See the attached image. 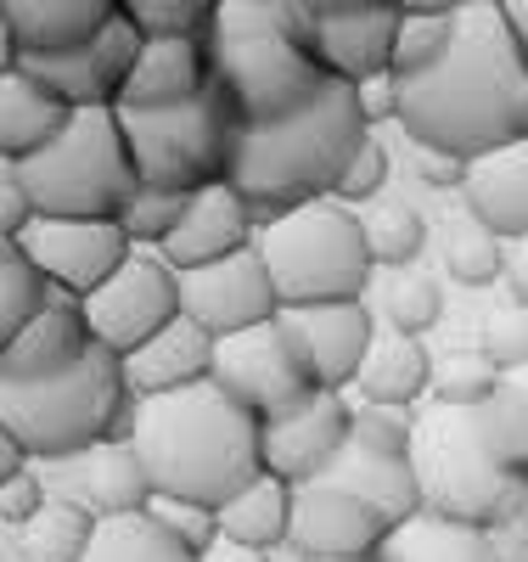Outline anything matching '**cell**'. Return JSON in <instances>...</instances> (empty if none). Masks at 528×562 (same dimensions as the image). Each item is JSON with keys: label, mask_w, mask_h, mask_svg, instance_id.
<instances>
[{"label": "cell", "mask_w": 528, "mask_h": 562, "mask_svg": "<svg viewBox=\"0 0 528 562\" xmlns=\"http://www.w3.org/2000/svg\"><path fill=\"white\" fill-rule=\"evenodd\" d=\"M153 518L186 546V551H214L220 546V512L214 506H203V501H180V495H153Z\"/></svg>", "instance_id": "cell-42"}, {"label": "cell", "mask_w": 528, "mask_h": 562, "mask_svg": "<svg viewBox=\"0 0 528 562\" xmlns=\"http://www.w3.org/2000/svg\"><path fill=\"white\" fill-rule=\"evenodd\" d=\"M209 57L243 124L299 113L332 79L321 63V18L293 0H225L209 23Z\"/></svg>", "instance_id": "cell-4"}, {"label": "cell", "mask_w": 528, "mask_h": 562, "mask_svg": "<svg viewBox=\"0 0 528 562\" xmlns=\"http://www.w3.org/2000/svg\"><path fill=\"white\" fill-rule=\"evenodd\" d=\"M119 119H124V140L141 186L203 192V186L231 180V147L243 119H236L220 79L180 108H119Z\"/></svg>", "instance_id": "cell-9"}, {"label": "cell", "mask_w": 528, "mask_h": 562, "mask_svg": "<svg viewBox=\"0 0 528 562\" xmlns=\"http://www.w3.org/2000/svg\"><path fill=\"white\" fill-rule=\"evenodd\" d=\"M405 18H461L472 7H484V0H394Z\"/></svg>", "instance_id": "cell-51"}, {"label": "cell", "mask_w": 528, "mask_h": 562, "mask_svg": "<svg viewBox=\"0 0 528 562\" xmlns=\"http://www.w3.org/2000/svg\"><path fill=\"white\" fill-rule=\"evenodd\" d=\"M400 130L416 147H439L467 164L528 140V52L501 0L456 18L439 68L400 79Z\"/></svg>", "instance_id": "cell-1"}, {"label": "cell", "mask_w": 528, "mask_h": 562, "mask_svg": "<svg viewBox=\"0 0 528 562\" xmlns=\"http://www.w3.org/2000/svg\"><path fill=\"white\" fill-rule=\"evenodd\" d=\"M461 203L478 225H490L501 243L528 237V140H512V147L472 158Z\"/></svg>", "instance_id": "cell-22"}, {"label": "cell", "mask_w": 528, "mask_h": 562, "mask_svg": "<svg viewBox=\"0 0 528 562\" xmlns=\"http://www.w3.org/2000/svg\"><path fill=\"white\" fill-rule=\"evenodd\" d=\"M18 68L34 74L45 90H57L74 113L79 108H119V90L108 85L102 63H96V45H74V52H34Z\"/></svg>", "instance_id": "cell-31"}, {"label": "cell", "mask_w": 528, "mask_h": 562, "mask_svg": "<svg viewBox=\"0 0 528 562\" xmlns=\"http://www.w3.org/2000/svg\"><path fill=\"white\" fill-rule=\"evenodd\" d=\"M310 18H338V12H360V7H389V0H293Z\"/></svg>", "instance_id": "cell-54"}, {"label": "cell", "mask_w": 528, "mask_h": 562, "mask_svg": "<svg viewBox=\"0 0 528 562\" xmlns=\"http://www.w3.org/2000/svg\"><path fill=\"white\" fill-rule=\"evenodd\" d=\"M18 248L57 281V293L68 299H90L102 281L135 254L130 231L119 220H34L29 237H18Z\"/></svg>", "instance_id": "cell-13"}, {"label": "cell", "mask_w": 528, "mask_h": 562, "mask_svg": "<svg viewBox=\"0 0 528 562\" xmlns=\"http://www.w3.org/2000/svg\"><path fill=\"white\" fill-rule=\"evenodd\" d=\"M411 467L422 484V512H434V518L495 529L523 501V479L506 473L501 456L484 439V416L461 411V405L434 400L427 411H416Z\"/></svg>", "instance_id": "cell-8"}, {"label": "cell", "mask_w": 528, "mask_h": 562, "mask_svg": "<svg viewBox=\"0 0 528 562\" xmlns=\"http://www.w3.org/2000/svg\"><path fill=\"white\" fill-rule=\"evenodd\" d=\"M68 124H74V108L57 97V90H45L23 68L0 74V153H7V164H23V158L45 153Z\"/></svg>", "instance_id": "cell-26"}, {"label": "cell", "mask_w": 528, "mask_h": 562, "mask_svg": "<svg viewBox=\"0 0 528 562\" xmlns=\"http://www.w3.org/2000/svg\"><path fill=\"white\" fill-rule=\"evenodd\" d=\"M45 501H52V484H45L40 461L29 467V473L0 479V518H7V529H23L34 512H45Z\"/></svg>", "instance_id": "cell-46"}, {"label": "cell", "mask_w": 528, "mask_h": 562, "mask_svg": "<svg viewBox=\"0 0 528 562\" xmlns=\"http://www.w3.org/2000/svg\"><path fill=\"white\" fill-rule=\"evenodd\" d=\"M434 360H427L422 338L400 333V326H389V333H377L366 366H360V394L366 405H394V411H416V400L434 394Z\"/></svg>", "instance_id": "cell-27"}, {"label": "cell", "mask_w": 528, "mask_h": 562, "mask_svg": "<svg viewBox=\"0 0 528 562\" xmlns=\"http://www.w3.org/2000/svg\"><path fill=\"white\" fill-rule=\"evenodd\" d=\"M276 557L281 562H377V557H315V551H299V546H281Z\"/></svg>", "instance_id": "cell-55"}, {"label": "cell", "mask_w": 528, "mask_h": 562, "mask_svg": "<svg viewBox=\"0 0 528 562\" xmlns=\"http://www.w3.org/2000/svg\"><path fill=\"white\" fill-rule=\"evenodd\" d=\"M478 416H484V439L501 456V467L528 484V371H506L501 394Z\"/></svg>", "instance_id": "cell-34"}, {"label": "cell", "mask_w": 528, "mask_h": 562, "mask_svg": "<svg viewBox=\"0 0 528 562\" xmlns=\"http://www.w3.org/2000/svg\"><path fill=\"white\" fill-rule=\"evenodd\" d=\"M394 524L382 512L355 495V490H338V484H299V506H293V540L299 551H315V557H382Z\"/></svg>", "instance_id": "cell-16"}, {"label": "cell", "mask_w": 528, "mask_h": 562, "mask_svg": "<svg viewBox=\"0 0 528 562\" xmlns=\"http://www.w3.org/2000/svg\"><path fill=\"white\" fill-rule=\"evenodd\" d=\"M506 7V18H512V29H517V45L528 52V0H501Z\"/></svg>", "instance_id": "cell-56"}, {"label": "cell", "mask_w": 528, "mask_h": 562, "mask_svg": "<svg viewBox=\"0 0 528 562\" xmlns=\"http://www.w3.org/2000/svg\"><path fill=\"white\" fill-rule=\"evenodd\" d=\"M405 12L394 7H360V12H338L321 18V63L332 79L366 85L377 74H394V40H400Z\"/></svg>", "instance_id": "cell-21"}, {"label": "cell", "mask_w": 528, "mask_h": 562, "mask_svg": "<svg viewBox=\"0 0 528 562\" xmlns=\"http://www.w3.org/2000/svg\"><path fill=\"white\" fill-rule=\"evenodd\" d=\"M382 557L389 562H495V546H490V529H478V524L416 512L411 524H400L389 535Z\"/></svg>", "instance_id": "cell-30"}, {"label": "cell", "mask_w": 528, "mask_h": 562, "mask_svg": "<svg viewBox=\"0 0 528 562\" xmlns=\"http://www.w3.org/2000/svg\"><path fill=\"white\" fill-rule=\"evenodd\" d=\"M96 529H102V518L85 501L52 495L45 512H34L23 529H7V562H85Z\"/></svg>", "instance_id": "cell-28"}, {"label": "cell", "mask_w": 528, "mask_h": 562, "mask_svg": "<svg viewBox=\"0 0 528 562\" xmlns=\"http://www.w3.org/2000/svg\"><path fill=\"white\" fill-rule=\"evenodd\" d=\"M287 333H293L304 366L315 389H349L360 383V366L377 344V315L366 299H349V304H304V310H281Z\"/></svg>", "instance_id": "cell-15"}, {"label": "cell", "mask_w": 528, "mask_h": 562, "mask_svg": "<svg viewBox=\"0 0 528 562\" xmlns=\"http://www.w3.org/2000/svg\"><path fill=\"white\" fill-rule=\"evenodd\" d=\"M214 333L198 326L191 315H175L158 338H147L135 355H124V383L135 400H158V394H180L214 378Z\"/></svg>", "instance_id": "cell-18"}, {"label": "cell", "mask_w": 528, "mask_h": 562, "mask_svg": "<svg viewBox=\"0 0 528 562\" xmlns=\"http://www.w3.org/2000/svg\"><path fill=\"white\" fill-rule=\"evenodd\" d=\"M225 0H119V12L147 34H209Z\"/></svg>", "instance_id": "cell-40"}, {"label": "cell", "mask_w": 528, "mask_h": 562, "mask_svg": "<svg viewBox=\"0 0 528 562\" xmlns=\"http://www.w3.org/2000/svg\"><path fill=\"white\" fill-rule=\"evenodd\" d=\"M366 220V243H371V259L377 270H411L422 243H427V225L411 203H377Z\"/></svg>", "instance_id": "cell-36"}, {"label": "cell", "mask_w": 528, "mask_h": 562, "mask_svg": "<svg viewBox=\"0 0 528 562\" xmlns=\"http://www.w3.org/2000/svg\"><path fill=\"white\" fill-rule=\"evenodd\" d=\"M40 220V209H34V198H29V186L12 175V164H7V175H0V243H18V237H29V225Z\"/></svg>", "instance_id": "cell-47"}, {"label": "cell", "mask_w": 528, "mask_h": 562, "mask_svg": "<svg viewBox=\"0 0 528 562\" xmlns=\"http://www.w3.org/2000/svg\"><path fill=\"white\" fill-rule=\"evenodd\" d=\"M85 562H203V557L186 551L153 512H130V518H102Z\"/></svg>", "instance_id": "cell-32"}, {"label": "cell", "mask_w": 528, "mask_h": 562, "mask_svg": "<svg viewBox=\"0 0 528 562\" xmlns=\"http://www.w3.org/2000/svg\"><path fill=\"white\" fill-rule=\"evenodd\" d=\"M355 434V411L344 405L338 389H315L310 400H299L293 411H281L276 422H265V473L287 479V484H315L338 450Z\"/></svg>", "instance_id": "cell-14"}, {"label": "cell", "mask_w": 528, "mask_h": 562, "mask_svg": "<svg viewBox=\"0 0 528 562\" xmlns=\"http://www.w3.org/2000/svg\"><path fill=\"white\" fill-rule=\"evenodd\" d=\"M293 506H299L293 484L276 479V473H259L248 490H236L220 506V535L243 540V546H259V551H281L287 540H293Z\"/></svg>", "instance_id": "cell-29"}, {"label": "cell", "mask_w": 528, "mask_h": 562, "mask_svg": "<svg viewBox=\"0 0 528 562\" xmlns=\"http://www.w3.org/2000/svg\"><path fill=\"white\" fill-rule=\"evenodd\" d=\"M321 484H338V490H355V495H366L382 518H389L394 529L400 524H411L416 512H422V484H416V467H411V456H382V450H366L355 434H349V445L338 450V461L321 473Z\"/></svg>", "instance_id": "cell-25"}, {"label": "cell", "mask_w": 528, "mask_h": 562, "mask_svg": "<svg viewBox=\"0 0 528 562\" xmlns=\"http://www.w3.org/2000/svg\"><path fill=\"white\" fill-rule=\"evenodd\" d=\"M416 147V140H411ZM416 175H422V186H434V192H461L467 186V158H456V153H439V147H416Z\"/></svg>", "instance_id": "cell-48"}, {"label": "cell", "mask_w": 528, "mask_h": 562, "mask_svg": "<svg viewBox=\"0 0 528 562\" xmlns=\"http://www.w3.org/2000/svg\"><path fill=\"white\" fill-rule=\"evenodd\" d=\"M355 439L366 450H382V456H411V445H416V411L360 405L355 411Z\"/></svg>", "instance_id": "cell-43"}, {"label": "cell", "mask_w": 528, "mask_h": 562, "mask_svg": "<svg viewBox=\"0 0 528 562\" xmlns=\"http://www.w3.org/2000/svg\"><path fill=\"white\" fill-rule=\"evenodd\" d=\"M506 288L517 304H528V237L506 243Z\"/></svg>", "instance_id": "cell-52"}, {"label": "cell", "mask_w": 528, "mask_h": 562, "mask_svg": "<svg viewBox=\"0 0 528 562\" xmlns=\"http://www.w3.org/2000/svg\"><path fill=\"white\" fill-rule=\"evenodd\" d=\"M490 546H495V562H528V524L512 512V518L490 529Z\"/></svg>", "instance_id": "cell-50"}, {"label": "cell", "mask_w": 528, "mask_h": 562, "mask_svg": "<svg viewBox=\"0 0 528 562\" xmlns=\"http://www.w3.org/2000/svg\"><path fill=\"white\" fill-rule=\"evenodd\" d=\"M113 18H119V0H0L7 40L23 57L90 45Z\"/></svg>", "instance_id": "cell-24"}, {"label": "cell", "mask_w": 528, "mask_h": 562, "mask_svg": "<svg viewBox=\"0 0 528 562\" xmlns=\"http://www.w3.org/2000/svg\"><path fill=\"white\" fill-rule=\"evenodd\" d=\"M203 562H281L276 551H259V546H243V540H225L220 535V546L214 551H203Z\"/></svg>", "instance_id": "cell-53"}, {"label": "cell", "mask_w": 528, "mask_h": 562, "mask_svg": "<svg viewBox=\"0 0 528 562\" xmlns=\"http://www.w3.org/2000/svg\"><path fill=\"white\" fill-rule=\"evenodd\" d=\"M130 439L158 495L203 501L214 512L265 473V422L236 405L214 378L180 394L135 400Z\"/></svg>", "instance_id": "cell-2"}, {"label": "cell", "mask_w": 528, "mask_h": 562, "mask_svg": "<svg viewBox=\"0 0 528 562\" xmlns=\"http://www.w3.org/2000/svg\"><path fill=\"white\" fill-rule=\"evenodd\" d=\"M484 355L501 371H528V304L512 299L484 321Z\"/></svg>", "instance_id": "cell-44"}, {"label": "cell", "mask_w": 528, "mask_h": 562, "mask_svg": "<svg viewBox=\"0 0 528 562\" xmlns=\"http://www.w3.org/2000/svg\"><path fill=\"white\" fill-rule=\"evenodd\" d=\"M517 518L528 524V484H523V501H517Z\"/></svg>", "instance_id": "cell-57"}, {"label": "cell", "mask_w": 528, "mask_h": 562, "mask_svg": "<svg viewBox=\"0 0 528 562\" xmlns=\"http://www.w3.org/2000/svg\"><path fill=\"white\" fill-rule=\"evenodd\" d=\"M45 220H119L141 192L119 108H79L45 153L12 164Z\"/></svg>", "instance_id": "cell-7"}, {"label": "cell", "mask_w": 528, "mask_h": 562, "mask_svg": "<svg viewBox=\"0 0 528 562\" xmlns=\"http://www.w3.org/2000/svg\"><path fill=\"white\" fill-rule=\"evenodd\" d=\"M214 383L259 422H276L281 411H293L299 400L315 394V378L281 315L214 344Z\"/></svg>", "instance_id": "cell-11"}, {"label": "cell", "mask_w": 528, "mask_h": 562, "mask_svg": "<svg viewBox=\"0 0 528 562\" xmlns=\"http://www.w3.org/2000/svg\"><path fill=\"white\" fill-rule=\"evenodd\" d=\"M254 243H259V231H254L248 198L236 192L231 180H220V186L191 192V209H186L180 231H175V237H169L158 254L186 276V270H203V265H214V259L243 254V248H254Z\"/></svg>", "instance_id": "cell-17"}, {"label": "cell", "mask_w": 528, "mask_h": 562, "mask_svg": "<svg viewBox=\"0 0 528 562\" xmlns=\"http://www.w3.org/2000/svg\"><path fill=\"white\" fill-rule=\"evenodd\" d=\"M382 310H389V326H400V333L422 338L427 326L439 321L445 299H439V288H434V276H422V270L411 265V270H394L389 293H382Z\"/></svg>", "instance_id": "cell-39"}, {"label": "cell", "mask_w": 528, "mask_h": 562, "mask_svg": "<svg viewBox=\"0 0 528 562\" xmlns=\"http://www.w3.org/2000/svg\"><path fill=\"white\" fill-rule=\"evenodd\" d=\"M135 394L124 383V360L96 344L79 366L40 383H0V428L34 461H79L85 450L124 439Z\"/></svg>", "instance_id": "cell-5"}, {"label": "cell", "mask_w": 528, "mask_h": 562, "mask_svg": "<svg viewBox=\"0 0 528 562\" xmlns=\"http://www.w3.org/2000/svg\"><path fill=\"white\" fill-rule=\"evenodd\" d=\"M355 97H360V113H366V124L400 119V79H394V74H377V79L355 85Z\"/></svg>", "instance_id": "cell-49"}, {"label": "cell", "mask_w": 528, "mask_h": 562, "mask_svg": "<svg viewBox=\"0 0 528 562\" xmlns=\"http://www.w3.org/2000/svg\"><path fill=\"white\" fill-rule=\"evenodd\" d=\"M382 180H389V153H382V140L371 135L366 147L349 158V169H344V180H338V203H371L377 192H382Z\"/></svg>", "instance_id": "cell-45"}, {"label": "cell", "mask_w": 528, "mask_h": 562, "mask_svg": "<svg viewBox=\"0 0 528 562\" xmlns=\"http://www.w3.org/2000/svg\"><path fill=\"white\" fill-rule=\"evenodd\" d=\"M450 40H456V18H405L400 40H394V74L411 79V74L439 68L445 52H450Z\"/></svg>", "instance_id": "cell-41"}, {"label": "cell", "mask_w": 528, "mask_h": 562, "mask_svg": "<svg viewBox=\"0 0 528 562\" xmlns=\"http://www.w3.org/2000/svg\"><path fill=\"white\" fill-rule=\"evenodd\" d=\"M57 299H68V293H57L52 276H45L18 243H0V344L18 338L23 326L34 315H45Z\"/></svg>", "instance_id": "cell-33"}, {"label": "cell", "mask_w": 528, "mask_h": 562, "mask_svg": "<svg viewBox=\"0 0 528 562\" xmlns=\"http://www.w3.org/2000/svg\"><path fill=\"white\" fill-rule=\"evenodd\" d=\"M506 383V371L484 355V349H467L456 360L439 366V378H434V400L439 405H461V411H484Z\"/></svg>", "instance_id": "cell-37"}, {"label": "cell", "mask_w": 528, "mask_h": 562, "mask_svg": "<svg viewBox=\"0 0 528 562\" xmlns=\"http://www.w3.org/2000/svg\"><path fill=\"white\" fill-rule=\"evenodd\" d=\"M96 349V333L85 321L79 299H57L45 315H34L18 338L0 344V383H40L57 378V371L79 366Z\"/></svg>", "instance_id": "cell-19"}, {"label": "cell", "mask_w": 528, "mask_h": 562, "mask_svg": "<svg viewBox=\"0 0 528 562\" xmlns=\"http://www.w3.org/2000/svg\"><path fill=\"white\" fill-rule=\"evenodd\" d=\"M214 85V57L203 34H147L119 108H180Z\"/></svg>", "instance_id": "cell-20"}, {"label": "cell", "mask_w": 528, "mask_h": 562, "mask_svg": "<svg viewBox=\"0 0 528 562\" xmlns=\"http://www.w3.org/2000/svg\"><path fill=\"white\" fill-rule=\"evenodd\" d=\"M445 270L461 281V288H490L495 276H506V243L490 225H478L467 214L461 225L445 231Z\"/></svg>", "instance_id": "cell-35"}, {"label": "cell", "mask_w": 528, "mask_h": 562, "mask_svg": "<svg viewBox=\"0 0 528 562\" xmlns=\"http://www.w3.org/2000/svg\"><path fill=\"white\" fill-rule=\"evenodd\" d=\"M180 304L198 326H209L214 338L248 333V326H265V321L281 315V293L270 281V265H265L259 243L231 254V259H214L203 270H186L180 276Z\"/></svg>", "instance_id": "cell-12"}, {"label": "cell", "mask_w": 528, "mask_h": 562, "mask_svg": "<svg viewBox=\"0 0 528 562\" xmlns=\"http://www.w3.org/2000/svg\"><path fill=\"white\" fill-rule=\"evenodd\" d=\"M186 209H191V192H164V186H141V192L130 198V209L119 214V225L130 231V243L135 248H164L175 231H180V220H186Z\"/></svg>", "instance_id": "cell-38"}, {"label": "cell", "mask_w": 528, "mask_h": 562, "mask_svg": "<svg viewBox=\"0 0 528 562\" xmlns=\"http://www.w3.org/2000/svg\"><path fill=\"white\" fill-rule=\"evenodd\" d=\"M259 254L270 265L281 310L366 299L371 276H377L366 220L338 198H321V203H304V209H287V214L265 220L259 225Z\"/></svg>", "instance_id": "cell-6"}, {"label": "cell", "mask_w": 528, "mask_h": 562, "mask_svg": "<svg viewBox=\"0 0 528 562\" xmlns=\"http://www.w3.org/2000/svg\"><path fill=\"white\" fill-rule=\"evenodd\" d=\"M371 140L360 97L349 79H326L315 102L265 124H236L231 147V186L248 198L254 214L276 220L321 198H338L349 158Z\"/></svg>", "instance_id": "cell-3"}, {"label": "cell", "mask_w": 528, "mask_h": 562, "mask_svg": "<svg viewBox=\"0 0 528 562\" xmlns=\"http://www.w3.org/2000/svg\"><path fill=\"white\" fill-rule=\"evenodd\" d=\"M79 304H85V321H90L96 344L113 349L119 360L135 355L147 338H158L175 315H186L180 270L153 248H135L102 288H96L90 299H79Z\"/></svg>", "instance_id": "cell-10"}, {"label": "cell", "mask_w": 528, "mask_h": 562, "mask_svg": "<svg viewBox=\"0 0 528 562\" xmlns=\"http://www.w3.org/2000/svg\"><path fill=\"white\" fill-rule=\"evenodd\" d=\"M74 467V501H85L96 518H130V512H147L153 506V473H147V461H141L135 439H108V445H96L85 450L79 461H63Z\"/></svg>", "instance_id": "cell-23"}]
</instances>
